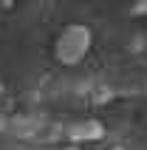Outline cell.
<instances>
[{
  "label": "cell",
  "mask_w": 147,
  "mask_h": 150,
  "mask_svg": "<svg viewBox=\"0 0 147 150\" xmlns=\"http://www.w3.org/2000/svg\"><path fill=\"white\" fill-rule=\"evenodd\" d=\"M93 48V31L85 23H65L54 34L51 42V57L59 68H76L85 62V57Z\"/></svg>",
  "instance_id": "6da1fadb"
},
{
  "label": "cell",
  "mask_w": 147,
  "mask_h": 150,
  "mask_svg": "<svg viewBox=\"0 0 147 150\" xmlns=\"http://www.w3.org/2000/svg\"><path fill=\"white\" fill-rule=\"evenodd\" d=\"M133 11H136V14H139V11L144 14L147 11V0H136V3H133Z\"/></svg>",
  "instance_id": "7a4b0ae2"
}]
</instances>
